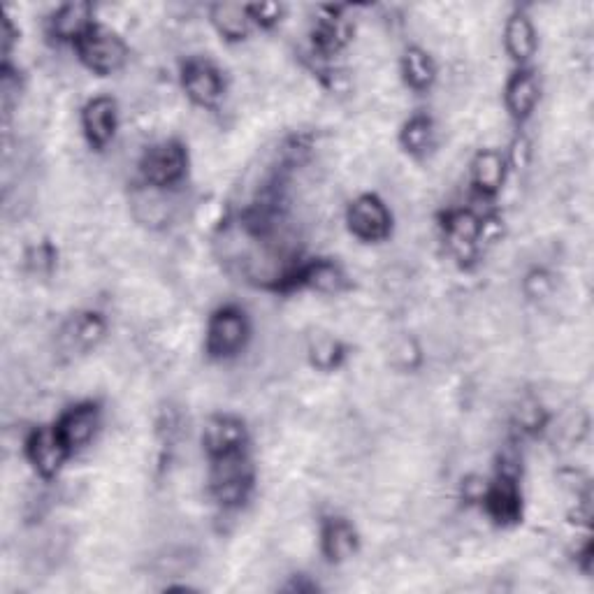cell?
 Segmentation results:
<instances>
[{
  "label": "cell",
  "mask_w": 594,
  "mask_h": 594,
  "mask_svg": "<svg viewBox=\"0 0 594 594\" xmlns=\"http://www.w3.org/2000/svg\"><path fill=\"white\" fill-rule=\"evenodd\" d=\"M77 54L84 65L98 75H112L126 63L128 49L117 33L110 28L91 26L82 38L77 40Z\"/></svg>",
  "instance_id": "1"
},
{
  "label": "cell",
  "mask_w": 594,
  "mask_h": 594,
  "mask_svg": "<svg viewBox=\"0 0 594 594\" xmlns=\"http://www.w3.org/2000/svg\"><path fill=\"white\" fill-rule=\"evenodd\" d=\"M249 337V323L244 311L237 307H223L207 325V353L212 358H230L242 349Z\"/></svg>",
  "instance_id": "2"
},
{
  "label": "cell",
  "mask_w": 594,
  "mask_h": 594,
  "mask_svg": "<svg viewBox=\"0 0 594 594\" xmlns=\"http://www.w3.org/2000/svg\"><path fill=\"white\" fill-rule=\"evenodd\" d=\"M249 488H251V467L242 453L214 458L212 492L216 502L223 506H235L246 497Z\"/></svg>",
  "instance_id": "3"
},
{
  "label": "cell",
  "mask_w": 594,
  "mask_h": 594,
  "mask_svg": "<svg viewBox=\"0 0 594 594\" xmlns=\"http://www.w3.org/2000/svg\"><path fill=\"white\" fill-rule=\"evenodd\" d=\"M186 151L179 142H161L142 158V175L151 186H172L184 177Z\"/></svg>",
  "instance_id": "4"
},
{
  "label": "cell",
  "mask_w": 594,
  "mask_h": 594,
  "mask_svg": "<svg viewBox=\"0 0 594 594\" xmlns=\"http://www.w3.org/2000/svg\"><path fill=\"white\" fill-rule=\"evenodd\" d=\"M351 233L365 242H381L390 233V214L376 195H360L346 214Z\"/></svg>",
  "instance_id": "5"
},
{
  "label": "cell",
  "mask_w": 594,
  "mask_h": 594,
  "mask_svg": "<svg viewBox=\"0 0 594 594\" xmlns=\"http://www.w3.org/2000/svg\"><path fill=\"white\" fill-rule=\"evenodd\" d=\"M70 448L63 444L56 427H38L26 441V455L35 467V472L45 478H52L61 472Z\"/></svg>",
  "instance_id": "6"
},
{
  "label": "cell",
  "mask_w": 594,
  "mask_h": 594,
  "mask_svg": "<svg viewBox=\"0 0 594 594\" xmlns=\"http://www.w3.org/2000/svg\"><path fill=\"white\" fill-rule=\"evenodd\" d=\"M202 444H205L212 458L242 453L246 444V427L235 416H214L207 420L205 432H202Z\"/></svg>",
  "instance_id": "7"
},
{
  "label": "cell",
  "mask_w": 594,
  "mask_h": 594,
  "mask_svg": "<svg viewBox=\"0 0 594 594\" xmlns=\"http://www.w3.org/2000/svg\"><path fill=\"white\" fill-rule=\"evenodd\" d=\"M98 423H100L98 404L84 402L65 411L54 427L56 432L61 434L63 444L68 446L70 451H77V448L86 446L93 439V434L98 430Z\"/></svg>",
  "instance_id": "8"
},
{
  "label": "cell",
  "mask_w": 594,
  "mask_h": 594,
  "mask_svg": "<svg viewBox=\"0 0 594 594\" xmlns=\"http://www.w3.org/2000/svg\"><path fill=\"white\" fill-rule=\"evenodd\" d=\"M485 509H488L490 518L497 520L499 525H513L520 520V492L516 485V476L509 472H502L495 483L485 490L483 495Z\"/></svg>",
  "instance_id": "9"
},
{
  "label": "cell",
  "mask_w": 594,
  "mask_h": 594,
  "mask_svg": "<svg viewBox=\"0 0 594 594\" xmlns=\"http://www.w3.org/2000/svg\"><path fill=\"white\" fill-rule=\"evenodd\" d=\"M184 89L193 103L202 107L214 105L223 93V82L219 70L207 61H188L184 65V75H181Z\"/></svg>",
  "instance_id": "10"
},
{
  "label": "cell",
  "mask_w": 594,
  "mask_h": 594,
  "mask_svg": "<svg viewBox=\"0 0 594 594\" xmlns=\"http://www.w3.org/2000/svg\"><path fill=\"white\" fill-rule=\"evenodd\" d=\"M105 337V321L100 314L84 311L72 316L61 330V346L65 353H86L96 349L100 339Z\"/></svg>",
  "instance_id": "11"
},
{
  "label": "cell",
  "mask_w": 594,
  "mask_h": 594,
  "mask_svg": "<svg viewBox=\"0 0 594 594\" xmlns=\"http://www.w3.org/2000/svg\"><path fill=\"white\" fill-rule=\"evenodd\" d=\"M82 126L93 147H105L117 130V103L112 98H93L82 112Z\"/></svg>",
  "instance_id": "12"
},
{
  "label": "cell",
  "mask_w": 594,
  "mask_h": 594,
  "mask_svg": "<svg viewBox=\"0 0 594 594\" xmlns=\"http://www.w3.org/2000/svg\"><path fill=\"white\" fill-rule=\"evenodd\" d=\"M536 100H539V82L532 72H516L511 82L506 84V107H509L513 119H527L534 112Z\"/></svg>",
  "instance_id": "13"
},
{
  "label": "cell",
  "mask_w": 594,
  "mask_h": 594,
  "mask_svg": "<svg viewBox=\"0 0 594 594\" xmlns=\"http://www.w3.org/2000/svg\"><path fill=\"white\" fill-rule=\"evenodd\" d=\"M323 553L332 562H344L358 550V534L342 518H332L323 527Z\"/></svg>",
  "instance_id": "14"
},
{
  "label": "cell",
  "mask_w": 594,
  "mask_h": 594,
  "mask_svg": "<svg viewBox=\"0 0 594 594\" xmlns=\"http://www.w3.org/2000/svg\"><path fill=\"white\" fill-rule=\"evenodd\" d=\"M91 26H96L91 21V5L89 3H68L56 10L52 17V33L59 40H79L89 31Z\"/></svg>",
  "instance_id": "15"
},
{
  "label": "cell",
  "mask_w": 594,
  "mask_h": 594,
  "mask_svg": "<svg viewBox=\"0 0 594 594\" xmlns=\"http://www.w3.org/2000/svg\"><path fill=\"white\" fill-rule=\"evenodd\" d=\"M446 237L451 242V249L458 251L460 256H465L474 249V244L481 237V219L474 216L467 209H458L446 216Z\"/></svg>",
  "instance_id": "16"
},
{
  "label": "cell",
  "mask_w": 594,
  "mask_h": 594,
  "mask_svg": "<svg viewBox=\"0 0 594 594\" xmlns=\"http://www.w3.org/2000/svg\"><path fill=\"white\" fill-rule=\"evenodd\" d=\"M472 172H474V184L478 191L485 195L497 193L499 188H502L506 177L504 156L495 149H483L481 154L474 158Z\"/></svg>",
  "instance_id": "17"
},
{
  "label": "cell",
  "mask_w": 594,
  "mask_h": 594,
  "mask_svg": "<svg viewBox=\"0 0 594 594\" xmlns=\"http://www.w3.org/2000/svg\"><path fill=\"white\" fill-rule=\"evenodd\" d=\"M506 49L516 61H530L536 52V33L534 26L527 14H513V17L506 21Z\"/></svg>",
  "instance_id": "18"
},
{
  "label": "cell",
  "mask_w": 594,
  "mask_h": 594,
  "mask_svg": "<svg viewBox=\"0 0 594 594\" xmlns=\"http://www.w3.org/2000/svg\"><path fill=\"white\" fill-rule=\"evenodd\" d=\"M212 24L226 40H242L253 24L249 5L219 3L212 7Z\"/></svg>",
  "instance_id": "19"
},
{
  "label": "cell",
  "mask_w": 594,
  "mask_h": 594,
  "mask_svg": "<svg viewBox=\"0 0 594 594\" xmlns=\"http://www.w3.org/2000/svg\"><path fill=\"white\" fill-rule=\"evenodd\" d=\"M295 279L297 284L311 286L321 293H337L344 286V277L339 272V267L328 263V260H316V263L307 265L304 270H297Z\"/></svg>",
  "instance_id": "20"
},
{
  "label": "cell",
  "mask_w": 594,
  "mask_h": 594,
  "mask_svg": "<svg viewBox=\"0 0 594 594\" xmlns=\"http://www.w3.org/2000/svg\"><path fill=\"white\" fill-rule=\"evenodd\" d=\"M402 72L409 86H414L416 91H423L434 82V63L423 49H409L404 54Z\"/></svg>",
  "instance_id": "21"
},
{
  "label": "cell",
  "mask_w": 594,
  "mask_h": 594,
  "mask_svg": "<svg viewBox=\"0 0 594 594\" xmlns=\"http://www.w3.org/2000/svg\"><path fill=\"white\" fill-rule=\"evenodd\" d=\"M432 135H434L432 121L427 117H414L404 123L400 140H402V147L407 149L409 154L420 156L432 147Z\"/></svg>",
  "instance_id": "22"
},
{
  "label": "cell",
  "mask_w": 594,
  "mask_h": 594,
  "mask_svg": "<svg viewBox=\"0 0 594 594\" xmlns=\"http://www.w3.org/2000/svg\"><path fill=\"white\" fill-rule=\"evenodd\" d=\"M342 346L335 339L330 337H321L316 339L314 346H311V362L318 369H335L339 365V360H342Z\"/></svg>",
  "instance_id": "23"
},
{
  "label": "cell",
  "mask_w": 594,
  "mask_h": 594,
  "mask_svg": "<svg viewBox=\"0 0 594 594\" xmlns=\"http://www.w3.org/2000/svg\"><path fill=\"white\" fill-rule=\"evenodd\" d=\"M251 21H256L260 26H272L277 24L281 17V7L277 3H260V5H249Z\"/></svg>",
  "instance_id": "24"
},
{
  "label": "cell",
  "mask_w": 594,
  "mask_h": 594,
  "mask_svg": "<svg viewBox=\"0 0 594 594\" xmlns=\"http://www.w3.org/2000/svg\"><path fill=\"white\" fill-rule=\"evenodd\" d=\"M550 288H553V284H550V277L546 272H532L530 277L525 279V293L530 297L548 295Z\"/></svg>",
  "instance_id": "25"
},
{
  "label": "cell",
  "mask_w": 594,
  "mask_h": 594,
  "mask_svg": "<svg viewBox=\"0 0 594 594\" xmlns=\"http://www.w3.org/2000/svg\"><path fill=\"white\" fill-rule=\"evenodd\" d=\"M541 423H543L541 407H536V404H525V407L520 409V425H523L525 430H536Z\"/></svg>",
  "instance_id": "26"
},
{
  "label": "cell",
  "mask_w": 594,
  "mask_h": 594,
  "mask_svg": "<svg viewBox=\"0 0 594 594\" xmlns=\"http://www.w3.org/2000/svg\"><path fill=\"white\" fill-rule=\"evenodd\" d=\"M527 154H530V144L525 140H518L513 144V163H516V168H523L527 163Z\"/></svg>",
  "instance_id": "27"
},
{
  "label": "cell",
  "mask_w": 594,
  "mask_h": 594,
  "mask_svg": "<svg viewBox=\"0 0 594 594\" xmlns=\"http://www.w3.org/2000/svg\"><path fill=\"white\" fill-rule=\"evenodd\" d=\"M12 45H14V26L10 19H5L3 24V47H5V56L12 52Z\"/></svg>",
  "instance_id": "28"
}]
</instances>
